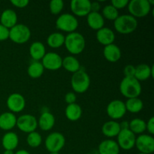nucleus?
<instances>
[{
  "label": "nucleus",
  "mask_w": 154,
  "mask_h": 154,
  "mask_svg": "<svg viewBox=\"0 0 154 154\" xmlns=\"http://www.w3.org/2000/svg\"><path fill=\"white\" fill-rule=\"evenodd\" d=\"M41 63L45 69L50 71H57L62 68L63 58L55 52L46 53Z\"/></svg>",
  "instance_id": "14"
},
{
  "label": "nucleus",
  "mask_w": 154,
  "mask_h": 154,
  "mask_svg": "<svg viewBox=\"0 0 154 154\" xmlns=\"http://www.w3.org/2000/svg\"><path fill=\"white\" fill-rule=\"evenodd\" d=\"M2 144L5 150H14L19 144L18 135L13 132H7L3 135Z\"/></svg>",
  "instance_id": "25"
},
{
  "label": "nucleus",
  "mask_w": 154,
  "mask_h": 154,
  "mask_svg": "<svg viewBox=\"0 0 154 154\" xmlns=\"http://www.w3.org/2000/svg\"><path fill=\"white\" fill-rule=\"evenodd\" d=\"M117 138V143L120 149H123L124 150H129L135 147L136 136L129 129L120 130V133L118 134Z\"/></svg>",
  "instance_id": "11"
},
{
  "label": "nucleus",
  "mask_w": 154,
  "mask_h": 154,
  "mask_svg": "<svg viewBox=\"0 0 154 154\" xmlns=\"http://www.w3.org/2000/svg\"><path fill=\"white\" fill-rule=\"evenodd\" d=\"M139 153L151 154L154 151V138L149 134H141L137 137L135 145Z\"/></svg>",
  "instance_id": "12"
},
{
  "label": "nucleus",
  "mask_w": 154,
  "mask_h": 154,
  "mask_svg": "<svg viewBox=\"0 0 154 154\" xmlns=\"http://www.w3.org/2000/svg\"><path fill=\"white\" fill-rule=\"evenodd\" d=\"M49 8L52 14L58 15L64 8V2L63 0H52L50 2Z\"/></svg>",
  "instance_id": "35"
},
{
  "label": "nucleus",
  "mask_w": 154,
  "mask_h": 154,
  "mask_svg": "<svg viewBox=\"0 0 154 154\" xmlns=\"http://www.w3.org/2000/svg\"><path fill=\"white\" fill-rule=\"evenodd\" d=\"M44 72H45V68L42 63L39 61H33L32 63H30L27 69L28 75L33 79H37L42 77Z\"/></svg>",
  "instance_id": "30"
},
{
  "label": "nucleus",
  "mask_w": 154,
  "mask_h": 154,
  "mask_svg": "<svg viewBox=\"0 0 154 154\" xmlns=\"http://www.w3.org/2000/svg\"><path fill=\"white\" fill-rule=\"evenodd\" d=\"M29 54L32 59L35 61H39L42 60L46 54V48L42 42H35L30 45Z\"/></svg>",
  "instance_id": "26"
},
{
  "label": "nucleus",
  "mask_w": 154,
  "mask_h": 154,
  "mask_svg": "<svg viewBox=\"0 0 154 154\" xmlns=\"http://www.w3.org/2000/svg\"><path fill=\"white\" fill-rule=\"evenodd\" d=\"M17 118L11 112H5L0 114V129L5 131H10L16 126Z\"/></svg>",
  "instance_id": "21"
},
{
  "label": "nucleus",
  "mask_w": 154,
  "mask_h": 154,
  "mask_svg": "<svg viewBox=\"0 0 154 154\" xmlns=\"http://www.w3.org/2000/svg\"><path fill=\"white\" fill-rule=\"evenodd\" d=\"M3 154H14V150H5Z\"/></svg>",
  "instance_id": "45"
},
{
  "label": "nucleus",
  "mask_w": 154,
  "mask_h": 154,
  "mask_svg": "<svg viewBox=\"0 0 154 154\" xmlns=\"http://www.w3.org/2000/svg\"><path fill=\"white\" fill-rule=\"evenodd\" d=\"M77 96L76 94L73 92H69L65 96V101L68 105H71V104L76 103Z\"/></svg>",
  "instance_id": "39"
},
{
  "label": "nucleus",
  "mask_w": 154,
  "mask_h": 154,
  "mask_svg": "<svg viewBox=\"0 0 154 154\" xmlns=\"http://www.w3.org/2000/svg\"><path fill=\"white\" fill-rule=\"evenodd\" d=\"M0 24L8 29H11L17 24V15L12 9H5L0 17Z\"/></svg>",
  "instance_id": "19"
},
{
  "label": "nucleus",
  "mask_w": 154,
  "mask_h": 154,
  "mask_svg": "<svg viewBox=\"0 0 154 154\" xmlns=\"http://www.w3.org/2000/svg\"><path fill=\"white\" fill-rule=\"evenodd\" d=\"M125 106H126V111H129L132 114H136L143 109L144 103H143V101L138 97L132 98V99H127V101L125 102Z\"/></svg>",
  "instance_id": "31"
},
{
  "label": "nucleus",
  "mask_w": 154,
  "mask_h": 154,
  "mask_svg": "<svg viewBox=\"0 0 154 154\" xmlns=\"http://www.w3.org/2000/svg\"><path fill=\"white\" fill-rule=\"evenodd\" d=\"M129 2V1L128 0H112L111 5L114 6L116 9L120 10V9H123L127 7Z\"/></svg>",
  "instance_id": "36"
},
{
  "label": "nucleus",
  "mask_w": 154,
  "mask_h": 154,
  "mask_svg": "<svg viewBox=\"0 0 154 154\" xmlns=\"http://www.w3.org/2000/svg\"><path fill=\"white\" fill-rule=\"evenodd\" d=\"M65 42V35L61 32H53L49 35L47 38V43L48 46L51 48H61L63 45H64Z\"/></svg>",
  "instance_id": "29"
},
{
  "label": "nucleus",
  "mask_w": 154,
  "mask_h": 154,
  "mask_svg": "<svg viewBox=\"0 0 154 154\" xmlns=\"http://www.w3.org/2000/svg\"><path fill=\"white\" fill-rule=\"evenodd\" d=\"M82 108L78 104L74 103L68 105L65 110L66 118L72 122L78 121L82 116Z\"/></svg>",
  "instance_id": "27"
},
{
  "label": "nucleus",
  "mask_w": 154,
  "mask_h": 154,
  "mask_svg": "<svg viewBox=\"0 0 154 154\" xmlns=\"http://www.w3.org/2000/svg\"><path fill=\"white\" fill-rule=\"evenodd\" d=\"M64 45L70 54L78 55L85 49L86 41L84 35L78 32L69 33L65 36Z\"/></svg>",
  "instance_id": "1"
},
{
  "label": "nucleus",
  "mask_w": 154,
  "mask_h": 154,
  "mask_svg": "<svg viewBox=\"0 0 154 154\" xmlns=\"http://www.w3.org/2000/svg\"><path fill=\"white\" fill-rule=\"evenodd\" d=\"M11 3L18 8H24L28 6L29 2L28 0H11Z\"/></svg>",
  "instance_id": "38"
},
{
  "label": "nucleus",
  "mask_w": 154,
  "mask_h": 154,
  "mask_svg": "<svg viewBox=\"0 0 154 154\" xmlns=\"http://www.w3.org/2000/svg\"><path fill=\"white\" fill-rule=\"evenodd\" d=\"M120 123V127L121 130H123V129H129V122L126 121V120H124V121H122L121 123Z\"/></svg>",
  "instance_id": "43"
},
{
  "label": "nucleus",
  "mask_w": 154,
  "mask_h": 154,
  "mask_svg": "<svg viewBox=\"0 0 154 154\" xmlns=\"http://www.w3.org/2000/svg\"><path fill=\"white\" fill-rule=\"evenodd\" d=\"M102 15L104 19L114 21L119 17V11L111 5H107L102 9Z\"/></svg>",
  "instance_id": "33"
},
{
  "label": "nucleus",
  "mask_w": 154,
  "mask_h": 154,
  "mask_svg": "<svg viewBox=\"0 0 154 154\" xmlns=\"http://www.w3.org/2000/svg\"><path fill=\"white\" fill-rule=\"evenodd\" d=\"M49 154H60L59 153H50Z\"/></svg>",
  "instance_id": "46"
},
{
  "label": "nucleus",
  "mask_w": 154,
  "mask_h": 154,
  "mask_svg": "<svg viewBox=\"0 0 154 154\" xmlns=\"http://www.w3.org/2000/svg\"><path fill=\"white\" fill-rule=\"evenodd\" d=\"M129 14L135 18H142L149 14L151 6L148 0H132L127 5Z\"/></svg>",
  "instance_id": "7"
},
{
  "label": "nucleus",
  "mask_w": 154,
  "mask_h": 154,
  "mask_svg": "<svg viewBox=\"0 0 154 154\" xmlns=\"http://www.w3.org/2000/svg\"><path fill=\"white\" fill-rule=\"evenodd\" d=\"M137 154H146V153H137Z\"/></svg>",
  "instance_id": "47"
},
{
  "label": "nucleus",
  "mask_w": 154,
  "mask_h": 154,
  "mask_svg": "<svg viewBox=\"0 0 154 154\" xmlns=\"http://www.w3.org/2000/svg\"><path fill=\"white\" fill-rule=\"evenodd\" d=\"M101 9L100 3L98 2H91V5H90V11L91 12H99Z\"/></svg>",
  "instance_id": "42"
},
{
  "label": "nucleus",
  "mask_w": 154,
  "mask_h": 154,
  "mask_svg": "<svg viewBox=\"0 0 154 154\" xmlns=\"http://www.w3.org/2000/svg\"><path fill=\"white\" fill-rule=\"evenodd\" d=\"M106 112L108 117L115 121L123 118L126 113L125 102L119 99L111 101L107 106Z\"/></svg>",
  "instance_id": "10"
},
{
  "label": "nucleus",
  "mask_w": 154,
  "mask_h": 154,
  "mask_svg": "<svg viewBox=\"0 0 154 154\" xmlns=\"http://www.w3.org/2000/svg\"><path fill=\"white\" fill-rule=\"evenodd\" d=\"M16 126L23 132L30 133L38 127V120L32 114H23L17 118Z\"/></svg>",
  "instance_id": "9"
},
{
  "label": "nucleus",
  "mask_w": 154,
  "mask_h": 154,
  "mask_svg": "<svg viewBox=\"0 0 154 154\" xmlns=\"http://www.w3.org/2000/svg\"><path fill=\"white\" fill-rule=\"evenodd\" d=\"M87 22L89 26L93 30H99L105 25V19L99 12H90L87 16Z\"/></svg>",
  "instance_id": "24"
},
{
  "label": "nucleus",
  "mask_w": 154,
  "mask_h": 154,
  "mask_svg": "<svg viewBox=\"0 0 154 154\" xmlns=\"http://www.w3.org/2000/svg\"><path fill=\"white\" fill-rule=\"evenodd\" d=\"M146 130L148 132L149 135H153L154 134V117H151L146 123Z\"/></svg>",
  "instance_id": "41"
},
{
  "label": "nucleus",
  "mask_w": 154,
  "mask_h": 154,
  "mask_svg": "<svg viewBox=\"0 0 154 154\" xmlns=\"http://www.w3.org/2000/svg\"><path fill=\"white\" fill-rule=\"evenodd\" d=\"M114 26L117 32L128 35L135 32L138 28V20L130 14L119 15L114 21Z\"/></svg>",
  "instance_id": "2"
},
{
  "label": "nucleus",
  "mask_w": 154,
  "mask_h": 154,
  "mask_svg": "<svg viewBox=\"0 0 154 154\" xmlns=\"http://www.w3.org/2000/svg\"><path fill=\"white\" fill-rule=\"evenodd\" d=\"M78 20L76 17L69 13H65L59 16L56 20V27L65 32L71 33L76 32L78 29Z\"/></svg>",
  "instance_id": "6"
},
{
  "label": "nucleus",
  "mask_w": 154,
  "mask_h": 154,
  "mask_svg": "<svg viewBox=\"0 0 154 154\" xmlns=\"http://www.w3.org/2000/svg\"><path fill=\"white\" fill-rule=\"evenodd\" d=\"M141 83L135 79L134 77L132 78H123L120 84V91L123 96L127 99L138 98L141 95Z\"/></svg>",
  "instance_id": "3"
},
{
  "label": "nucleus",
  "mask_w": 154,
  "mask_h": 154,
  "mask_svg": "<svg viewBox=\"0 0 154 154\" xmlns=\"http://www.w3.org/2000/svg\"><path fill=\"white\" fill-rule=\"evenodd\" d=\"M98 150L99 154H119L120 149L117 141L112 139H106L99 144Z\"/></svg>",
  "instance_id": "20"
},
{
  "label": "nucleus",
  "mask_w": 154,
  "mask_h": 154,
  "mask_svg": "<svg viewBox=\"0 0 154 154\" xmlns=\"http://www.w3.org/2000/svg\"><path fill=\"white\" fill-rule=\"evenodd\" d=\"M134 78L138 81H144L150 78H153V66L150 67L147 64H139L135 67Z\"/></svg>",
  "instance_id": "18"
},
{
  "label": "nucleus",
  "mask_w": 154,
  "mask_h": 154,
  "mask_svg": "<svg viewBox=\"0 0 154 154\" xmlns=\"http://www.w3.org/2000/svg\"><path fill=\"white\" fill-rule=\"evenodd\" d=\"M104 57L110 63H117L120 60L122 56L121 50L115 44L105 46L103 49Z\"/></svg>",
  "instance_id": "17"
},
{
  "label": "nucleus",
  "mask_w": 154,
  "mask_h": 154,
  "mask_svg": "<svg viewBox=\"0 0 154 154\" xmlns=\"http://www.w3.org/2000/svg\"><path fill=\"white\" fill-rule=\"evenodd\" d=\"M8 108L11 113H20L26 107V100L23 96L20 93H14L11 94L6 101Z\"/></svg>",
  "instance_id": "13"
},
{
  "label": "nucleus",
  "mask_w": 154,
  "mask_h": 154,
  "mask_svg": "<svg viewBox=\"0 0 154 154\" xmlns=\"http://www.w3.org/2000/svg\"><path fill=\"white\" fill-rule=\"evenodd\" d=\"M45 144L50 153H59L66 144V138L60 132H54L48 135Z\"/></svg>",
  "instance_id": "8"
},
{
  "label": "nucleus",
  "mask_w": 154,
  "mask_h": 154,
  "mask_svg": "<svg viewBox=\"0 0 154 154\" xmlns=\"http://www.w3.org/2000/svg\"><path fill=\"white\" fill-rule=\"evenodd\" d=\"M62 67L64 68L67 72L74 74L81 69V64L78 59L74 56H67L63 59Z\"/></svg>",
  "instance_id": "28"
},
{
  "label": "nucleus",
  "mask_w": 154,
  "mask_h": 154,
  "mask_svg": "<svg viewBox=\"0 0 154 154\" xmlns=\"http://www.w3.org/2000/svg\"><path fill=\"white\" fill-rule=\"evenodd\" d=\"M96 39L99 44L107 46L114 44L115 41V34L111 29L103 27L96 32Z\"/></svg>",
  "instance_id": "16"
},
{
  "label": "nucleus",
  "mask_w": 154,
  "mask_h": 154,
  "mask_svg": "<svg viewBox=\"0 0 154 154\" xmlns=\"http://www.w3.org/2000/svg\"><path fill=\"white\" fill-rule=\"evenodd\" d=\"M129 129L135 135H141L146 131V122L140 118H135L129 122Z\"/></svg>",
  "instance_id": "32"
},
{
  "label": "nucleus",
  "mask_w": 154,
  "mask_h": 154,
  "mask_svg": "<svg viewBox=\"0 0 154 154\" xmlns=\"http://www.w3.org/2000/svg\"><path fill=\"white\" fill-rule=\"evenodd\" d=\"M55 117L54 114L49 111H45L41 114L38 120V126L43 131H49L52 129L55 125Z\"/></svg>",
  "instance_id": "22"
},
{
  "label": "nucleus",
  "mask_w": 154,
  "mask_h": 154,
  "mask_svg": "<svg viewBox=\"0 0 154 154\" xmlns=\"http://www.w3.org/2000/svg\"><path fill=\"white\" fill-rule=\"evenodd\" d=\"M86 154H92V153H86Z\"/></svg>",
  "instance_id": "48"
},
{
  "label": "nucleus",
  "mask_w": 154,
  "mask_h": 154,
  "mask_svg": "<svg viewBox=\"0 0 154 154\" xmlns=\"http://www.w3.org/2000/svg\"><path fill=\"white\" fill-rule=\"evenodd\" d=\"M72 90L77 93H84L88 90L90 86V78L83 69L73 74L71 79Z\"/></svg>",
  "instance_id": "4"
},
{
  "label": "nucleus",
  "mask_w": 154,
  "mask_h": 154,
  "mask_svg": "<svg viewBox=\"0 0 154 154\" xmlns=\"http://www.w3.org/2000/svg\"><path fill=\"white\" fill-rule=\"evenodd\" d=\"M26 142L29 147L32 148H36L42 144V137L40 133L37 132H32L28 134L26 138Z\"/></svg>",
  "instance_id": "34"
},
{
  "label": "nucleus",
  "mask_w": 154,
  "mask_h": 154,
  "mask_svg": "<svg viewBox=\"0 0 154 154\" xmlns=\"http://www.w3.org/2000/svg\"><path fill=\"white\" fill-rule=\"evenodd\" d=\"M135 66L133 65H127L123 69V75L125 78H132L135 75Z\"/></svg>",
  "instance_id": "37"
},
{
  "label": "nucleus",
  "mask_w": 154,
  "mask_h": 154,
  "mask_svg": "<svg viewBox=\"0 0 154 154\" xmlns=\"http://www.w3.org/2000/svg\"><path fill=\"white\" fill-rule=\"evenodd\" d=\"M31 38L30 29L25 24H17L9 29V38L15 44L23 45Z\"/></svg>",
  "instance_id": "5"
},
{
  "label": "nucleus",
  "mask_w": 154,
  "mask_h": 154,
  "mask_svg": "<svg viewBox=\"0 0 154 154\" xmlns=\"http://www.w3.org/2000/svg\"><path fill=\"white\" fill-rule=\"evenodd\" d=\"M120 123L115 120H109L102 125V134L107 138H114L117 137L120 132Z\"/></svg>",
  "instance_id": "23"
},
{
  "label": "nucleus",
  "mask_w": 154,
  "mask_h": 154,
  "mask_svg": "<svg viewBox=\"0 0 154 154\" xmlns=\"http://www.w3.org/2000/svg\"><path fill=\"white\" fill-rule=\"evenodd\" d=\"M14 154H30V153L26 150H17L16 153H14Z\"/></svg>",
  "instance_id": "44"
},
{
  "label": "nucleus",
  "mask_w": 154,
  "mask_h": 154,
  "mask_svg": "<svg viewBox=\"0 0 154 154\" xmlns=\"http://www.w3.org/2000/svg\"><path fill=\"white\" fill-rule=\"evenodd\" d=\"M91 2L89 0H72L70 8L74 16L87 17L91 12Z\"/></svg>",
  "instance_id": "15"
},
{
  "label": "nucleus",
  "mask_w": 154,
  "mask_h": 154,
  "mask_svg": "<svg viewBox=\"0 0 154 154\" xmlns=\"http://www.w3.org/2000/svg\"><path fill=\"white\" fill-rule=\"evenodd\" d=\"M9 38V29L0 24V41H5Z\"/></svg>",
  "instance_id": "40"
}]
</instances>
